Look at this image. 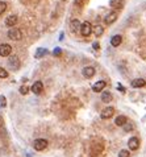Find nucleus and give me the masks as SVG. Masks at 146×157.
<instances>
[{"label": "nucleus", "instance_id": "1", "mask_svg": "<svg viewBox=\"0 0 146 157\" xmlns=\"http://www.w3.org/2000/svg\"><path fill=\"white\" fill-rule=\"evenodd\" d=\"M103 149H104V145L100 143H96V144H92L90 148V156L91 157H97L99 155H101Z\"/></svg>", "mask_w": 146, "mask_h": 157}, {"label": "nucleus", "instance_id": "2", "mask_svg": "<svg viewBox=\"0 0 146 157\" xmlns=\"http://www.w3.org/2000/svg\"><path fill=\"white\" fill-rule=\"evenodd\" d=\"M8 37H9L11 40L19 41V40L23 38V33H21V30L17 29V28H12V29L8 30Z\"/></svg>", "mask_w": 146, "mask_h": 157}, {"label": "nucleus", "instance_id": "3", "mask_svg": "<svg viewBox=\"0 0 146 157\" xmlns=\"http://www.w3.org/2000/svg\"><path fill=\"white\" fill-rule=\"evenodd\" d=\"M91 32H92V27H91V24L88 23V21H84V23L80 25V33H82V36L88 37V36L91 35Z\"/></svg>", "mask_w": 146, "mask_h": 157}, {"label": "nucleus", "instance_id": "4", "mask_svg": "<svg viewBox=\"0 0 146 157\" xmlns=\"http://www.w3.org/2000/svg\"><path fill=\"white\" fill-rule=\"evenodd\" d=\"M46 147H47V141L45 140V139H37V140H34V143H33V148H34L36 150H44Z\"/></svg>", "mask_w": 146, "mask_h": 157}, {"label": "nucleus", "instance_id": "5", "mask_svg": "<svg viewBox=\"0 0 146 157\" xmlns=\"http://www.w3.org/2000/svg\"><path fill=\"white\" fill-rule=\"evenodd\" d=\"M12 52V48L8 44H1L0 45V55L1 57H8Z\"/></svg>", "mask_w": 146, "mask_h": 157}, {"label": "nucleus", "instance_id": "6", "mask_svg": "<svg viewBox=\"0 0 146 157\" xmlns=\"http://www.w3.org/2000/svg\"><path fill=\"white\" fill-rule=\"evenodd\" d=\"M115 114V110L113 107H107V108H104L101 111V114H100V116H101V119H109L112 118V115Z\"/></svg>", "mask_w": 146, "mask_h": 157}, {"label": "nucleus", "instance_id": "7", "mask_svg": "<svg viewBox=\"0 0 146 157\" xmlns=\"http://www.w3.org/2000/svg\"><path fill=\"white\" fill-rule=\"evenodd\" d=\"M128 147H129V149H132V150L138 149V147H139V140H138L137 137H130L129 141H128Z\"/></svg>", "mask_w": 146, "mask_h": 157}, {"label": "nucleus", "instance_id": "8", "mask_svg": "<svg viewBox=\"0 0 146 157\" xmlns=\"http://www.w3.org/2000/svg\"><path fill=\"white\" fill-rule=\"evenodd\" d=\"M32 91L34 92V94H41L42 91H44V85H42V82L41 81H37V82H34L33 83V86H32Z\"/></svg>", "mask_w": 146, "mask_h": 157}, {"label": "nucleus", "instance_id": "9", "mask_svg": "<svg viewBox=\"0 0 146 157\" xmlns=\"http://www.w3.org/2000/svg\"><path fill=\"white\" fill-rule=\"evenodd\" d=\"M8 62H9V66H11L13 70H17V69L20 67V61H19V58H17L16 55H12V57H9Z\"/></svg>", "mask_w": 146, "mask_h": 157}, {"label": "nucleus", "instance_id": "10", "mask_svg": "<svg viewBox=\"0 0 146 157\" xmlns=\"http://www.w3.org/2000/svg\"><path fill=\"white\" fill-rule=\"evenodd\" d=\"M82 73H83V75L86 77V78H92V77L95 75V69H93L92 66H87L82 70Z\"/></svg>", "mask_w": 146, "mask_h": 157}, {"label": "nucleus", "instance_id": "11", "mask_svg": "<svg viewBox=\"0 0 146 157\" xmlns=\"http://www.w3.org/2000/svg\"><path fill=\"white\" fill-rule=\"evenodd\" d=\"M105 81H97L95 85L92 86V90L95 91V92H101L103 90H104V87H105Z\"/></svg>", "mask_w": 146, "mask_h": 157}, {"label": "nucleus", "instance_id": "12", "mask_svg": "<svg viewBox=\"0 0 146 157\" xmlns=\"http://www.w3.org/2000/svg\"><path fill=\"white\" fill-rule=\"evenodd\" d=\"M17 21H19V17L16 16V15H12V16L7 17V20H5V25L7 27H13L17 24Z\"/></svg>", "mask_w": 146, "mask_h": 157}, {"label": "nucleus", "instance_id": "13", "mask_svg": "<svg viewBox=\"0 0 146 157\" xmlns=\"http://www.w3.org/2000/svg\"><path fill=\"white\" fill-rule=\"evenodd\" d=\"M146 85V81L142 78H137L134 79V81H132V87L134 88H138V87H144V86Z\"/></svg>", "mask_w": 146, "mask_h": 157}, {"label": "nucleus", "instance_id": "14", "mask_svg": "<svg viewBox=\"0 0 146 157\" xmlns=\"http://www.w3.org/2000/svg\"><path fill=\"white\" fill-rule=\"evenodd\" d=\"M117 20V13L116 12H112V13H109L107 15V17L104 18V21H105V24H112V23H115V21Z\"/></svg>", "mask_w": 146, "mask_h": 157}, {"label": "nucleus", "instance_id": "15", "mask_svg": "<svg viewBox=\"0 0 146 157\" xmlns=\"http://www.w3.org/2000/svg\"><path fill=\"white\" fill-rule=\"evenodd\" d=\"M101 102H104V103H109V102H112V94L109 91H103L101 92Z\"/></svg>", "mask_w": 146, "mask_h": 157}, {"label": "nucleus", "instance_id": "16", "mask_svg": "<svg viewBox=\"0 0 146 157\" xmlns=\"http://www.w3.org/2000/svg\"><path fill=\"white\" fill-rule=\"evenodd\" d=\"M115 123H116V125H118V127H123L125 123H128V119H126V116L120 115V116H117V118H116Z\"/></svg>", "mask_w": 146, "mask_h": 157}, {"label": "nucleus", "instance_id": "17", "mask_svg": "<svg viewBox=\"0 0 146 157\" xmlns=\"http://www.w3.org/2000/svg\"><path fill=\"white\" fill-rule=\"evenodd\" d=\"M111 7L115 9H121L124 7V1L123 0H111Z\"/></svg>", "mask_w": 146, "mask_h": 157}, {"label": "nucleus", "instance_id": "18", "mask_svg": "<svg viewBox=\"0 0 146 157\" xmlns=\"http://www.w3.org/2000/svg\"><path fill=\"white\" fill-rule=\"evenodd\" d=\"M121 41H123V37H121L120 35H116V36H113L111 38V44L112 46H118L121 44Z\"/></svg>", "mask_w": 146, "mask_h": 157}, {"label": "nucleus", "instance_id": "19", "mask_svg": "<svg viewBox=\"0 0 146 157\" xmlns=\"http://www.w3.org/2000/svg\"><path fill=\"white\" fill-rule=\"evenodd\" d=\"M80 21H78V20H72L71 23H70V28H71V30L72 32H77L78 29H80Z\"/></svg>", "mask_w": 146, "mask_h": 157}, {"label": "nucleus", "instance_id": "20", "mask_svg": "<svg viewBox=\"0 0 146 157\" xmlns=\"http://www.w3.org/2000/svg\"><path fill=\"white\" fill-rule=\"evenodd\" d=\"M103 32H104V28H103L101 25H96L95 28H93V33H95V36H96V37L101 36V35H103Z\"/></svg>", "mask_w": 146, "mask_h": 157}, {"label": "nucleus", "instance_id": "21", "mask_svg": "<svg viewBox=\"0 0 146 157\" xmlns=\"http://www.w3.org/2000/svg\"><path fill=\"white\" fill-rule=\"evenodd\" d=\"M45 54H47V50H46V49L39 48L38 50L36 52V58H41V57H44Z\"/></svg>", "mask_w": 146, "mask_h": 157}, {"label": "nucleus", "instance_id": "22", "mask_svg": "<svg viewBox=\"0 0 146 157\" xmlns=\"http://www.w3.org/2000/svg\"><path fill=\"white\" fill-rule=\"evenodd\" d=\"M5 106H7V99H5L4 95H0V107H1V108H4Z\"/></svg>", "mask_w": 146, "mask_h": 157}, {"label": "nucleus", "instance_id": "23", "mask_svg": "<svg viewBox=\"0 0 146 157\" xmlns=\"http://www.w3.org/2000/svg\"><path fill=\"white\" fill-rule=\"evenodd\" d=\"M28 91H29V87L28 86H25V85H23L20 87V94H23V95H26L28 94Z\"/></svg>", "mask_w": 146, "mask_h": 157}, {"label": "nucleus", "instance_id": "24", "mask_svg": "<svg viewBox=\"0 0 146 157\" xmlns=\"http://www.w3.org/2000/svg\"><path fill=\"white\" fill-rule=\"evenodd\" d=\"M118 157H130V153L126 149H123L118 152Z\"/></svg>", "mask_w": 146, "mask_h": 157}, {"label": "nucleus", "instance_id": "25", "mask_svg": "<svg viewBox=\"0 0 146 157\" xmlns=\"http://www.w3.org/2000/svg\"><path fill=\"white\" fill-rule=\"evenodd\" d=\"M123 127H124V131H125V132H129V131H132V129H133V124H130V123H125Z\"/></svg>", "mask_w": 146, "mask_h": 157}, {"label": "nucleus", "instance_id": "26", "mask_svg": "<svg viewBox=\"0 0 146 157\" xmlns=\"http://www.w3.org/2000/svg\"><path fill=\"white\" fill-rule=\"evenodd\" d=\"M5 9H7V3L0 1V15H1V13H4V12H5Z\"/></svg>", "mask_w": 146, "mask_h": 157}, {"label": "nucleus", "instance_id": "27", "mask_svg": "<svg viewBox=\"0 0 146 157\" xmlns=\"http://www.w3.org/2000/svg\"><path fill=\"white\" fill-rule=\"evenodd\" d=\"M8 77V73L5 69H3L1 66H0V78H7Z\"/></svg>", "mask_w": 146, "mask_h": 157}, {"label": "nucleus", "instance_id": "28", "mask_svg": "<svg viewBox=\"0 0 146 157\" xmlns=\"http://www.w3.org/2000/svg\"><path fill=\"white\" fill-rule=\"evenodd\" d=\"M87 0H75V5H78V7H82V5L86 3Z\"/></svg>", "mask_w": 146, "mask_h": 157}, {"label": "nucleus", "instance_id": "29", "mask_svg": "<svg viewBox=\"0 0 146 157\" xmlns=\"http://www.w3.org/2000/svg\"><path fill=\"white\" fill-rule=\"evenodd\" d=\"M62 53V50H61V48H55V50H54V55H59Z\"/></svg>", "mask_w": 146, "mask_h": 157}, {"label": "nucleus", "instance_id": "30", "mask_svg": "<svg viewBox=\"0 0 146 157\" xmlns=\"http://www.w3.org/2000/svg\"><path fill=\"white\" fill-rule=\"evenodd\" d=\"M117 88H118V90H120L121 92H123V94L125 92V87H123V86H120V85H118V87H117Z\"/></svg>", "mask_w": 146, "mask_h": 157}, {"label": "nucleus", "instance_id": "31", "mask_svg": "<svg viewBox=\"0 0 146 157\" xmlns=\"http://www.w3.org/2000/svg\"><path fill=\"white\" fill-rule=\"evenodd\" d=\"M93 49H95V50H99V44H97V42H93Z\"/></svg>", "mask_w": 146, "mask_h": 157}, {"label": "nucleus", "instance_id": "32", "mask_svg": "<svg viewBox=\"0 0 146 157\" xmlns=\"http://www.w3.org/2000/svg\"><path fill=\"white\" fill-rule=\"evenodd\" d=\"M63 1H65V0H63Z\"/></svg>", "mask_w": 146, "mask_h": 157}]
</instances>
